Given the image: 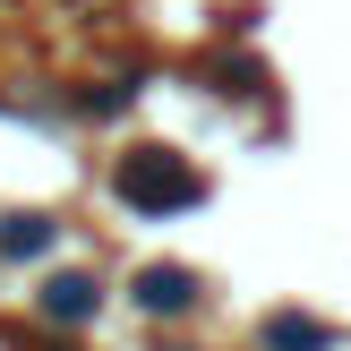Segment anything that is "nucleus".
I'll use <instances>...</instances> for the list:
<instances>
[{
	"label": "nucleus",
	"instance_id": "1",
	"mask_svg": "<svg viewBox=\"0 0 351 351\" xmlns=\"http://www.w3.org/2000/svg\"><path fill=\"white\" fill-rule=\"evenodd\" d=\"M120 197L146 206V215H163V206H189V197H197V171L146 146V154H129V163H120Z\"/></svg>",
	"mask_w": 351,
	"mask_h": 351
},
{
	"label": "nucleus",
	"instance_id": "2",
	"mask_svg": "<svg viewBox=\"0 0 351 351\" xmlns=\"http://www.w3.org/2000/svg\"><path fill=\"white\" fill-rule=\"evenodd\" d=\"M197 300V274L189 266H146L137 274V308H154V317H171V308H189Z\"/></svg>",
	"mask_w": 351,
	"mask_h": 351
},
{
	"label": "nucleus",
	"instance_id": "3",
	"mask_svg": "<svg viewBox=\"0 0 351 351\" xmlns=\"http://www.w3.org/2000/svg\"><path fill=\"white\" fill-rule=\"evenodd\" d=\"M86 308H95V283H86V274H60V283L43 291V317H86Z\"/></svg>",
	"mask_w": 351,
	"mask_h": 351
},
{
	"label": "nucleus",
	"instance_id": "4",
	"mask_svg": "<svg viewBox=\"0 0 351 351\" xmlns=\"http://www.w3.org/2000/svg\"><path fill=\"white\" fill-rule=\"evenodd\" d=\"M43 240H51V223H34V215H17L9 232H0V249H9V257H34V249H43Z\"/></svg>",
	"mask_w": 351,
	"mask_h": 351
},
{
	"label": "nucleus",
	"instance_id": "5",
	"mask_svg": "<svg viewBox=\"0 0 351 351\" xmlns=\"http://www.w3.org/2000/svg\"><path fill=\"white\" fill-rule=\"evenodd\" d=\"M266 343H274V351H326V335H317V326H300V317H274Z\"/></svg>",
	"mask_w": 351,
	"mask_h": 351
}]
</instances>
